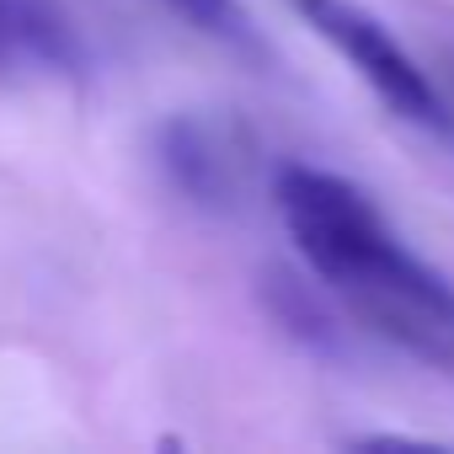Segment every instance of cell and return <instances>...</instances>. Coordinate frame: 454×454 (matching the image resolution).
Returning a JSON list of instances; mask_svg holds the SVG:
<instances>
[{"instance_id":"277c9868","label":"cell","mask_w":454,"mask_h":454,"mask_svg":"<svg viewBox=\"0 0 454 454\" xmlns=\"http://www.w3.org/2000/svg\"><path fill=\"white\" fill-rule=\"evenodd\" d=\"M86 65V33L59 0H0V81H75Z\"/></svg>"},{"instance_id":"6da1fadb","label":"cell","mask_w":454,"mask_h":454,"mask_svg":"<svg viewBox=\"0 0 454 454\" xmlns=\"http://www.w3.org/2000/svg\"><path fill=\"white\" fill-rule=\"evenodd\" d=\"M284 231L305 268L390 348L454 385V284L422 262L380 203L321 166H284L273 182Z\"/></svg>"},{"instance_id":"7a4b0ae2","label":"cell","mask_w":454,"mask_h":454,"mask_svg":"<svg viewBox=\"0 0 454 454\" xmlns=\"http://www.w3.org/2000/svg\"><path fill=\"white\" fill-rule=\"evenodd\" d=\"M289 6H294V17L374 91V102H380L390 118H401V123H411V129H433V134L454 129V113H449L443 91L433 86V75L422 70V59H417L374 12H364L358 0H289Z\"/></svg>"},{"instance_id":"5b68a950","label":"cell","mask_w":454,"mask_h":454,"mask_svg":"<svg viewBox=\"0 0 454 454\" xmlns=\"http://www.w3.org/2000/svg\"><path fill=\"white\" fill-rule=\"evenodd\" d=\"M166 12H176L187 27L219 38V43H231V49H252L257 33H252V17L241 0H160Z\"/></svg>"},{"instance_id":"3957f363","label":"cell","mask_w":454,"mask_h":454,"mask_svg":"<svg viewBox=\"0 0 454 454\" xmlns=\"http://www.w3.org/2000/svg\"><path fill=\"white\" fill-rule=\"evenodd\" d=\"M155 160L166 171V182L198 203V208H236L247 192V139L236 123L208 118V113H176L155 129Z\"/></svg>"}]
</instances>
